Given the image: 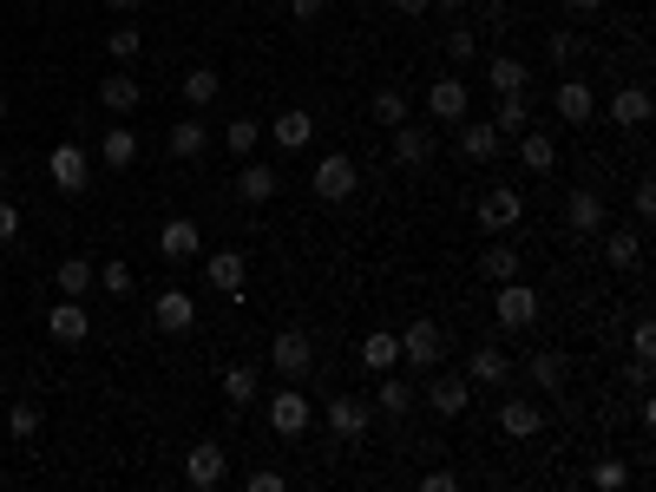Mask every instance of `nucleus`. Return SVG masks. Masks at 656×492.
<instances>
[{
	"mask_svg": "<svg viewBox=\"0 0 656 492\" xmlns=\"http://www.w3.org/2000/svg\"><path fill=\"white\" fill-rule=\"evenodd\" d=\"M138 46H145V33H138V26H131V20H125V26H112V33H105V53H112V59H138Z\"/></svg>",
	"mask_w": 656,
	"mask_h": 492,
	"instance_id": "obj_42",
	"label": "nucleus"
},
{
	"mask_svg": "<svg viewBox=\"0 0 656 492\" xmlns=\"http://www.w3.org/2000/svg\"><path fill=\"white\" fill-rule=\"evenodd\" d=\"M204 283H210L217 296H230V302H237V296H243V283H250V256H243V250H210V256H204Z\"/></svg>",
	"mask_w": 656,
	"mask_h": 492,
	"instance_id": "obj_11",
	"label": "nucleus"
},
{
	"mask_svg": "<svg viewBox=\"0 0 656 492\" xmlns=\"http://www.w3.org/2000/svg\"><path fill=\"white\" fill-rule=\"evenodd\" d=\"M283 7H289V20H296V26H315V20L329 13V0H283Z\"/></svg>",
	"mask_w": 656,
	"mask_h": 492,
	"instance_id": "obj_49",
	"label": "nucleus"
},
{
	"mask_svg": "<svg viewBox=\"0 0 656 492\" xmlns=\"http://www.w3.org/2000/svg\"><path fill=\"white\" fill-rule=\"evenodd\" d=\"M394 13H407V20H421V13H434V0H394Z\"/></svg>",
	"mask_w": 656,
	"mask_h": 492,
	"instance_id": "obj_55",
	"label": "nucleus"
},
{
	"mask_svg": "<svg viewBox=\"0 0 656 492\" xmlns=\"http://www.w3.org/2000/svg\"><path fill=\"white\" fill-rule=\"evenodd\" d=\"M138 99H145V85H138L131 72H105V79H99V105H105V112H138Z\"/></svg>",
	"mask_w": 656,
	"mask_h": 492,
	"instance_id": "obj_30",
	"label": "nucleus"
},
{
	"mask_svg": "<svg viewBox=\"0 0 656 492\" xmlns=\"http://www.w3.org/2000/svg\"><path fill=\"white\" fill-rule=\"evenodd\" d=\"M467 381H473V388H506V381H513L506 348H493V342H486V348H473V355H467Z\"/></svg>",
	"mask_w": 656,
	"mask_h": 492,
	"instance_id": "obj_26",
	"label": "nucleus"
},
{
	"mask_svg": "<svg viewBox=\"0 0 656 492\" xmlns=\"http://www.w3.org/2000/svg\"><path fill=\"white\" fill-rule=\"evenodd\" d=\"M46 178H53V191L79 197V191L92 184V158H85L79 145H53V151H46Z\"/></svg>",
	"mask_w": 656,
	"mask_h": 492,
	"instance_id": "obj_8",
	"label": "nucleus"
},
{
	"mask_svg": "<svg viewBox=\"0 0 656 492\" xmlns=\"http://www.w3.org/2000/svg\"><path fill=\"white\" fill-rule=\"evenodd\" d=\"M46 335H53L59 348H79V342H92V316H85V302L59 296V302L46 309Z\"/></svg>",
	"mask_w": 656,
	"mask_h": 492,
	"instance_id": "obj_12",
	"label": "nucleus"
},
{
	"mask_svg": "<svg viewBox=\"0 0 656 492\" xmlns=\"http://www.w3.org/2000/svg\"><path fill=\"white\" fill-rule=\"evenodd\" d=\"M407 408H414V388H407L394 368H388V375H375V414H394V421H401Z\"/></svg>",
	"mask_w": 656,
	"mask_h": 492,
	"instance_id": "obj_35",
	"label": "nucleus"
},
{
	"mask_svg": "<svg viewBox=\"0 0 656 492\" xmlns=\"http://www.w3.org/2000/svg\"><path fill=\"white\" fill-rule=\"evenodd\" d=\"M7 434H13V440H33V434H39V408H33V401H13V408H7Z\"/></svg>",
	"mask_w": 656,
	"mask_h": 492,
	"instance_id": "obj_44",
	"label": "nucleus"
},
{
	"mask_svg": "<svg viewBox=\"0 0 656 492\" xmlns=\"http://www.w3.org/2000/svg\"><path fill=\"white\" fill-rule=\"evenodd\" d=\"M421 492H460V473H447V467H434V473H421Z\"/></svg>",
	"mask_w": 656,
	"mask_h": 492,
	"instance_id": "obj_50",
	"label": "nucleus"
},
{
	"mask_svg": "<svg viewBox=\"0 0 656 492\" xmlns=\"http://www.w3.org/2000/svg\"><path fill=\"white\" fill-rule=\"evenodd\" d=\"M250 492H283V473H276V467H256V473H250Z\"/></svg>",
	"mask_w": 656,
	"mask_h": 492,
	"instance_id": "obj_51",
	"label": "nucleus"
},
{
	"mask_svg": "<svg viewBox=\"0 0 656 492\" xmlns=\"http://www.w3.org/2000/svg\"><path fill=\"white\" fill-rule=\"evenodd\" d=\"M223 145H230V151H237V158H250V151H256V145H263V125H256V118H250V112H243V118H230V125H223Z\"/></svg>",
	"mask_w": 656,
	"mask_h": 492,
	"instance_id": "obj_39",
	"label": "nucleus"
},
{
	"mask_svg": "<svg viewBox=\"0 0 656 492\" xmlns=\"http://www.w3.org/2000/svg\"><path fill=\"white\" fill-rule=\"evenodd\" d=\"M105 7H112V13H138L145 0H105Z\"/></svg>",
	"mask_w": 656,
	"mask_h": 492,
	"instance_id": "obj_56",
	"label": "nucleus"
},
{
	"mask_svg": "<svg viewBox=\"0 0 656 492\" xmlns=\"http://www.w3.org/2000/svg\"><path fill=\"white\" fill-rule=\"evenodd\" d=\"M480 276H486V283H513V276H519V250H513L506 237H499V243H486V256H480Z\"/></svg>",
	"mask_w": 656,
	"mask_h": 492,
	"instance_id": "obj_37",
	"label": "nucleus"
},
{
	"mask_svg": "<svg viewBox=\"0 0 656 492\" xmlns=\"http://www.w3.org/2000/svg\"><path fill=\"white\" fill-rule=\"evenodd\" d=\"M269 362H276V375H283V381H302V375L315 368V342H309L302 329H283V335L269 342Z\"/></svg>",
	"mask_w": 656,
	"mask_h": 492,
	"instance_id": "obj_13",
	"label": "nucleus"
},
{
	"mask_svg": "<svg viewBox=\"0 0 656 492\" xmlns=\"http://www.w3.org/2000/svg\"><path fill=\"white\" fill-rule=\"evenodd\" d=\"M552 112H559L565 125H591V112H598V92H591L585 79H559V92H552Z\"/></svg>",
	"mask_w": 656,
	"mask_h": 492,
	"instance_id": "obj_20",
	"label": "nucleus"
},
{
	"mask_svg": "<svg viewBox=\"0 0 656 492\" xmlns=\"http://www.w3.org/2000/svg\"><path fill=\"white\" fill-rule=\"evenodd\" d=\"M99 158H105V171H131V164H138V131H131V125H112L105 145H99Z\"/></svg>",
	"mask_w": 656,
	"mask_h": 492,
	"instance_id": "obj_33",
	"label": "nucleus"
},
{
	"mask_svg": "<svg viewBox=\"0 0 656 492\" xmlns=\"http://www.w3.org/2000/svg\"><path fill=\"white\" fill-rule=\"evenodd\" d=\"M453 131H460V158H467V164H493L499 145H506V138L493 131V118H460Z\"/></svg>",
	"mask_w": 656,
	"mask_h": 492,
	"instance_id": "obj_18",
	"label": "nucleus"
},
{
	"mask_svg": "<svg viewBox=\"0 0 656 492\" xmlns=\"http://www.w3.org/2000/svg\"><path fill=\"white\" fill-rule=\"evenodd\" d=\"M0 118H7V92H0Z\"/></svg>",
	"mask_w": 656,
	"mask_h": 492,
	"instance_id": "obj_58",
	"label": "nucleus"
},
{
	"mask_svg": "<svg viewBox=\"0 0 656 492\" xmlns=\"http://www.w3.org/2000/svg\"><path fill=\"white\" fill-rule=\"evenodd\" d=\"M434 7H447V13H460V7H467V0H434Z\"/></svg>",
	"mask_w": 656,
	"mask_h": 492,
	"instance_id": "obj_57",
	"label": "nucleus"
},
{
	"mask_svg": "<svg viewBox=\"0 0 656 492\" xmlns=\"http://www.w3.org/2000/svg\"><path fill=\"white\" fill-rule=\"evenodd\" d=\"M611 0H565V13H578V20H591V13H605Z\"/></svg>",
	"mask_w": 656,
	"mask_h": 492,
	"instance_id": "obj_54",
	"label": "nucleus"
},
{
	"mask_svg": "<svg viewBox=\"0 0 656 492\" xmlns=\"http://www.w3.org/2000/svg\"><path fill=\"white\" fill-rule=\"evenodd\" d=\"M151 322H158V335H184V329L197 322V302H191L184 289H164V296L151 302Z\"/></svg>",
	"mask_w": 656,
	"mask_h": 492,
	"instance_id": "obj_24",
	"label": "nucleus"
},
{
	"mask_svg": "<svg viewBox=\"0 0 656 492\" xmlns=\"http://www.w3.org/2000/svg\"><path fill=\"white\" fill-rule=\"evenodd\" d=\"M177 92H184V105H191V112H204V105H217L223 72H217V66H191V72L177 79Z\"/></svg>",
	"mask_w": 656,
	"mask_h": 492,
	"instance_id": "obj_27",
	"label": "nucleus"
},
{
	"mask_svg": "<svg viewBox=\"0 0 656 492\" xmlns=\"http://www.w3.org/2000/svg\"><path fill=\"white\" fill-rule=\"evenodd\" d=\"M519 224H526V191H519V184H493V191L480 197V230L513 237Z\"/></svg>",
	"mask_w": 656,
	"mask_h": 492,
	"instance_id": "obj_5",
	"label": "nucleus"
},
{
	"mask_svg": "<svg viewBox=\"0 0 656 492\" xmlns=\"http://www.w3.org/2000/svg\"><path fill=\"white\" fill-rule=\"evenodd\" d=\"M223 473H230V454H223V440H191V454H184V480L197 492L223 487Z\"/></svg>",
	"mask_w": 656,
	"mask_h": 492,
	"instance_id": "obj_9",
	"label": "nucleus"
},
{
	"mask_svg": "<svg viewBox=\"0 0 656 492\" xmlns=\"http://www.w3.org/2000/svg\"><path fill=\"white\" fill-rule=\"evenodd\" d=\"M13 237H20V210L0 197V243H13Z\"/></svg>",
	"mask_w": 656,
	"mask_h": 492,
	"instance_id": "obj_52",
	"label": "nucleus"
},
{
	"mask_svg": "<svg viewBox=\"0 0 656 492\" xmlns=\"http://www.w3.org/2000/svg\"><path fill=\"white\" fill-rule=\"evenodd\" d=\"M605 112H611V125H624V131H644V125H651V112H656V99H651V85H618Z\"/></svg>",
	"mask_w": 656,
	"mask_h": 492,
	"instance_id": "obj_16",
	"label": "nucleus"
},
{
	"mask_svg": "<svg viewBox=\"0 0 656 492\" xmlns=\"http://www.w3.org/2000/svg\"><path fill=\"white\" fill-rule=\"evenodd\" d=\"M539 427H545V408H539V401H526V394H506V401H499V434H506V440H539Z\"/></svg>",
	"mask_w": 656,
	"mask_h": 492,
	"instance_id": "obj_15",
	"label": "nucleus"
},
{
	"mask_svg": "<svg viewBox=\"0 0 656 492\" xmlns=\"http://www.w3.org/2000/svg\"><path fill=\"white\" fill-rule=\"evenodd\" d=\"M164 151H171V158H184V164H191V158H204V151H210V125H204V112L177 118V125L164 131Z\"/></svg>",
	"mask_w": 656,
	"mask_h": 492,
	"instance_id": "obj_21",
	"label": "nucleus"
},
{
	"mask_svg": "<svg viewBox=\"0 0 656 492\" xmlns=\"http://www.w3.org/2000/svg\"><path fill=\"white\" fill-rule=\"evenodd\" d=\"M0 191H7V164H0Z\"/></svg>",
	"mask_w": 656,
	"mask_h": 492,
	"instance_id": "obj_59",
	"label": "nucleus"
},
{
	"mask_svg": "<svg viewBox=\"0 0 656 492\" xmlns=\"http://www.w3.org/2000/svg\"><path fill=\"white\" fill-rule=\"evenodd\" d=\"M269 427H276V440H302V434L315 427V408H309L302 381H289V388L269 394Z\"/></svg>",
	"mask_w": 656,
	"mask_h": 492,
	"instance_id": "obj_3",
	"label": "nucleus"
},
{
	"mask_svg": "<svg viewBox=\"0 0 656 492\" xmlns=\"http://www.w3.org/2000/svg\"><path fill=\"white\" fill-rule=\"evenodd\" d=\"M223 401H230V408H250V401H256V368H243V362L223 368Z\"/></svg>",
	"mask_w": 656,
	"mask_h": 492,
	"instance_id": "obj_40",
	"label": "nucleus"
},
{
	"mask_svg": "<svg viewBox=\"0 0 656 492\" xmlns=\"http://www.w3.org/2000/svg\"><path fill=\"white\" fill-rule=\"evenodd\" d=\"M263 131H269L283 151H302V145H315V112H309V105H289V112H276Z\"/></svg>",
	"mask_w": 656,
	"mask_h": 492,
	"instance_id": "obj_17",
	"label": "nucleus"
},
{
	"mask_svg": "<svg viewBox=\"0 0 656 492\" xmlns=\"http://www.w3.org/2000/svg\"><path fill=\"white\" fill-rule=\"evenodd\" d=\"M624 388H651V362H637V355H631V368H624Z\"/></svg>",
	"mask_w": 656,
	"mask_h": 492,
	"instance_id": "obj_53",
	"label": "nucleus"
},
{
	"mask_svg": "<svg viewBox=\"0 0 656 492\" xmlns=\"http://www.w3.org/2000/svg\"><path fill=\"white\" fill-rule=\"evenodd\" d=\"M355 355H361L368 375H388V368H401V335H394V329H375V335L355 342Z\"/></svg>",
	"mask_w": 656,
	"mask_h": 492,
	"instance_id": "obj_25",
	"label": "nucleus"
},
{
	"mask_svg": "<svg viewBox=\"0 0 656 492\" xmlns=\"http://www.w3.org/2000/svg\"><path fill=\"white\" fill-rule=\"evenodd\" d=\"M519 164H526L532 178H545V171L559 164V145H552V131H532V125H526V131H519Z\"/></svg>",
	"mask_w": 656,
	"mask_h": 492,
	"instance_id": "obj_32",
	"label": "nucleus"
},
{
	"mask_svg": "<svg viewBox=\"0 0 656 492\" xmlns=\"http://www.w3.org/2000/svg\"><path fill=\"white\" fill-rule=\"evenodd\" d=\"M447 59H453V66H473V59H480V33H473V26H453V33H447Z\"/></svg>",
	"mask_w": 656,
	"mask_h": 492,
	"instance_id": "obj_43",
	"label": "nucleus"
},
{
	"mask_svg": "<svg viewBox=\"0 0 656 492\" xmlns=\"http://www.w3.org/2000/svg\"><path fill=\"white\" fill-rule=\"evenodd\" d=\"M545 53H552V66H578V59H585V39H578L572 26H559V33L545 39Z\"/></svg>",
	"mask_w": 656,
	"mask_h": 492,
	"instance_id": "obj_41",
	"label": "nucleus"
},
{
	"mask_svg": "<svg viewBox=\"0 0 656 492\" xmlns=\"http://www.w3.org/2000/svg\"><path fill=\"white\" fill-rule=\"evenodd\" d=\"M427 408L447 414V421H460V414L473 408V381H467V375H434V381H427Z\"/></svg>",
	"mask_w": 656,
	"mask_h": 492,
	"instance_id": "obj_19",
	"label": "nucleus"
},
{
	"mask_svg": "<svg viewBox=\"0 0 656 492\" xmlns=\"http://www.w3.org/2000/svg\"><path fill=\"white\" fill-rule=\"evenodd\" d=\"M591 487H598V492H624V487H631V467H624V460H598V467H591Z\"/></svg>",
	"mask_w": 656,
	"mask_h": 492,
	"instance_id": "obj_45",
	"label": "nucleus"
},
{
	"mask_svg": "<svg viewBox=\"0 0 656 492\" xmlns=\"http://www.w3.org/2000/svg\"><path fill=\"white\" fill-rule=\"evenodd\" d=\"M427 112H434V125H460V118L473 112V85H467L460 72H440V79L427 85Z\"/></svg>",
	"mask_w": 656,
	"mask_h": 492,
	"instance_id": "obj_7",
	"label": "nucleus"
},
{
	"mask_svg": "<svg viewBox=\"0 0 656 492\" xmlns=\"http://www.w3.org/2000/svg\"><path fill=\"white\" fill-rule=\"evenodd\" d=\"M368 112H375V125L394 131V125H407V92H401V85H381V92L368 99Z\"/></svg>",
	"mask_w": 656,
	"mask_h": 492,
	"instance_id": "obj_38",
	"label": "nucleus"
},
{
	"mask_svg": "<svg viewBox=\"0 0 656 492\" xmlns=\"http://www.w3.org/2000/svg\"><path fill=\"white\" fill-rule=\"evenodd\" d=\"M309 184H315L322 204H348V197L361 191V171H355L348 151H329V158H315V178H309Z\"/></svg>",
	"mask_w": 656,
	"mask_h": 492,
	"instance_id": "obj_4",
	"label": "nucleus"
},
{
	"mask_svg": "<svg viewBox=\"0 0 656 492\" xmlns=\"http://www.w3.org/2000/svg\"><path fill=\"white\" fill-rule=\"evenodd\" d=\"M322 421H329V434H335V440H348V447H361V440H368V427H375V408H368L361 394H329V408H322Z\"/></svg>",
	"mask_w": 656,
	"mask_h": 492,
	"instance_id": "obj_6",
	"label": "nucleus"
},
{
	"mask_svg": "<svg viewBox=\"0 0 656 492\" xmlns=\"http://www.w3.org/2000/svg\"><path fill=\"white\" fill-rule=\"evenodd\" d=\"M631 355H637V362H651V355H656V322H651V316L631 322Z\"/></svg>",
	"mask_w": 656,
	"mask_h": 492,
	"instance_id": "obj_47",
	"label": "nucleus"
},
{
	"mask_svg": "<svg viewBox=\"0 0 656 492\" xmlns=\"http://www.w3.org/2000/svg\"><path fill=\"white\" fill-rule=\"evenodd\" d=\"M605 263H611V270H637V263H644V237H637V230H611V237H605Z\"/></svg>",
	"mask_w": 656,
	"mask_h": 492,
	"instance_id": "obj_36",
	"label": "nucleus"
},
{
	"mask_svg": "<svg viewBox=\"0 0 656 492\" xmlns=\"http://www.w3.org/2000/svg\"><path fill=\"white\" fill-rule=\"evenodd\" d=\"M92 283H99V276H92V263H85V256H66V263L53 270V289H59V296H72V302H85V296H92Z\"/></svg>",
	"mask_w": 656,
	"mask_h": 492,
	"instance_id": "obj_34",
	"label": "nucleus"
},
{
	"mask_svg": "<svg viewBox=\"0 0 656 492\" xmlns=\"http://www.w3.org/2000/svg\"><path fill=\"white\" fill-rule=\"evenodd\" d=\"M532 125V99L526 92H499V105H493V131L499 138H519Z\"/></svg>",
	"mask_w": 656,
	"mask_h": 492,
	"instance_id": "obj_31",
	"label": "nucleus"
},
{
	"mask_svg": "<svg viewBox=\"0 0 656 492\" xmlns=\"http://www.w3.org/2000/svg\"><path fill=\"white\" fill-rule=\"evenodd\" d=\"M276 191H283V171H276V164L243 158V171H237V197H243V204H269Z\"/></svg>",
	"mask_w": 656,
	"mask_h": 492,
	"instance_id": "obj_22",
	"label": "nucleus"
},
{
	"mask_svg": "<svg viewBox=\"0 0 656 492\" xmlns=\"http://www.w3.org/2000/svg\"><path fill=\"white\" fill-rule=\"evenodd\" d=\"M565 375H572V362H565L559 348H539V355L526 362V381L545 388V394H565Z\"/></svg>",
	"mask_w": 656,
	"mask_h": 492,
	"instance_id": "obj_28",
	"label": "nucleus"
},
{
	"mask_svg": "<svg viewBox=\"0 0 656 492\" xmlns=\"http://www.w3.org/2000/svg\"><path fill=\"white\" fill-rule=\"evenodd\" d=\"M493 316H499V329L526 335V329L539 322V289H532L526 276H513V283H493Z\"/></svg>",
	"mask_w": 656,
	"mask_h": 492,
	"instance_id": "obj_1",
	"label": "nucleus"
},
{
	"mask_svg": "<svg viewBox=\"0 0 656 492\" xmlns=\"http://www.w3.org/2000/svg\"><path fill=\"white\" fill-rule=\"evenodd\" d=\"M394 335H401V362H407V368H421V375L440 368V355H447V329H440L434 316H414V322L394 329Z\"/></svg>",
	"mask_w": 656,
	"mask_h": 492,
	"instance_id": "obj_2",
	"label": "nucleus"
},
{
	"mask_svg": "<svg viewBox=\"0 0 656 492\" xmlns=\"http://www.w3.org/2000/svg\"><path fill=\"white\" fill-rule=\"evenodd\" d=\"M631 210H637V224H644V230H651V224H656V184H651V178L637 184V197H631Z\"/></svg>",
	"mask_w": 656,
	"mask_h": 492,
	"instance_id": "obj_48",
	"label": "nucleus"
},
{
	"mask_svg": "<svg viewBox=\"0 0 656 492\" xmlns=\"http://www.w3.org/2000/svg\"><path fill=\"white\" fill-rule=\"evenodd\" d=\"M486 85H493V92H526V85H532V66L513 59V53H493V59H486Z\"/></svg>",
	"mask_w": 656,
	"mask_h": 492,
	"instance_id": "obj_29",
	"label": "nucleus"
},
{
	"mask_svg": "<svg viewBox=\"0 0 656 492\" xmlns=\"http://www.w3.org/2000/svg\"><path fill=\"white\" fill-rule=\"evenodd\" d=\"M434 151H440V138H434V125H394V164L401 171H427L434 164Z\"/></svg>",
	"mask_w": 656,
	"mask_h": 492,
	"instance_id": "obj_10",
	"label": "nucleus"
},
{
	"mask_svg": "<svg viewBox=\"0 0 656 492\" xmlns=\"http://www.w3.org/2000/svg\"><path fill=\"white\" fill-rule=\"evenodd\" d=\"M99 289H105V296H131V289H138V283H131V263H118V256H112V263L99 270Z\"/></svg>",
	"mask_w": 656,
	"mask_h": 492,
	"instance_id": "obj_46",
	"label": "nucleus"
},
{
	"mask_svg": "<svg viewBox=\"0 0 656 492\" xmlns=\"http://www.w3.org/2000/svg\"><path fill=\"white\" fill-rule=\"evenodd\" d=\"M598 230H605V197L591 184L565 191V237H598Z\"/></svg>",
	"mask_w": 656,
	"mask_h": 492,
	"instance_id": "obj_14",
	"label": "nucleus"
},
{
	"mask_svg": "<svg viewBox=\"0 0 656 492\" xmlns=\"http://www.w3.org/2000/svg\"><path fill=\"white\" fill-rule=\"evenodd\" d=\"M197 237H204L197 217H164V224H158V250H164L171 263H191V256H197Z\"/></svg>",
	"mask_w": 656,
	"mask_h": 492,
	"instance_id": "obj_23",
	"label": "nucleus"
}]
</instances>
